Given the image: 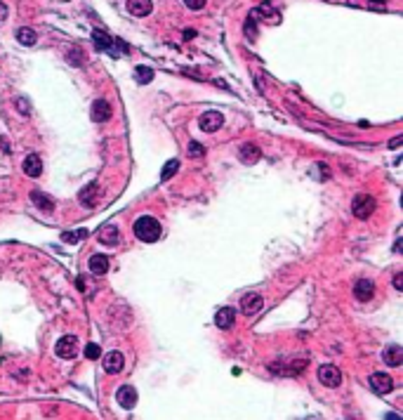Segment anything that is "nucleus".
Returning a JSON list of instances; mask_svg holds the SVG:
<instances>
[{
  "instance_id": "2",
  "label": "nucleus",
  "mask_w": 403,
  "mask_h": 420,
  "mask_svg": "<svg viewBox=\"0 0 403 420\" xmlns=\"http://www.w3.org/2000/svg\"><path fill=\"white\" fill-rule=\"evenodd\" d=\"M375 208H377V201H375L370 194H356L354 201H351V213L359 219L370 217V215L375 213Z\"/></svg>"
},
{
  "instance_id": "21",
  "label": "nucleus",
  "mask_w": 403,
  "mask_h": 420,
  "mask_svg": "<svg viewBox=\"0 0 403 420\" xmlns=\"http://www.w3.org/2000/svg\"><path fill=\"white\" fill-rule=\"evenodd\" d=\"M92 40H94L97 50H106V52H113V40H111V38L106 36L104 31L94 29V31H92Z\"/></svg>"
},
{
  "instance_id": "29",
  "label": "nucleus",
  "mask_w": 403,
  "mask_h": 420,
  "mask_svg": "<svg viewBox=\"0 0 403 420\" xmlns=\"http://www.w3.org/2000/svg\"><path fill=\"white\" fill-rule=\"evenodd\" d=\"M189 156H194V159H203V156H205V149H203V144H198V142H191V144H189Z\"/></svg>"
},
{
  "instance_id": "30",
  "label": "nucleus",
  "mask_w": 403,
  "mask_h": 420,
  "mask_svg": "<svg viewBox=\"0 0 403 420\" xmlns=\"http://www.w3.org/2000/svg\"><path fill=\"white\" fill-rule=\"evenodd\" d=\"M68 59H71V64H74V67H80V64L85 61V55H83L80 50H71V52H68Z\"/></svg>"
},
{
  "instance_id": "25",
  "label": "nucleus",
  "mask_w": 403,
  "mask_h": 420,
  "mask_svg": "<svg viewBox=\"0 0 403 420\" xmlns=\"http://www.w3.org/2000/svg\"><path fill=\"white\" fill-rule=\"evenodd\" d=\"M179 170V161L177 159H170L168 163L163 165V172H160V180L163 182H168V180H172V175Z\"/></svg>"
},
{
  "instance_id": "22",
  "label": "nucleus",
  "mask_w": 403,
  "mask_h": 420,
  "mask_svg": "<svg viewBox=\"0 0 403 420\" xmlns=\"http://www.w3.org/2000/svg\"><path fill=\"white\" fill-rule=\"evenodd\" d=\"M17 40L21 45H26V48H31V45H36L38 36H36V31L29 29V26H21V29H17Z\"/></svg>"
},
{
  "instance_id": "5",
  "label": "nucleus",
  "mask_w": 403,
  "mask_h": 420,
  "mask_svg": "<svg viewBox=\"0 0 403 420\" xmlns=\"http://www.w3.org/2000/svg\"><path fill=\"white\" fill-rule=\"evenodd\" d=\"M224 125V116L220 111H205L201 118H198V128L203 132H217V130Z\"/></svg>"
},
{
  "instance_id": "31",
  "label": "nucleus",
  "mask_w": 403,
  "mask_h": 420,
  "mask_svg": "<svg viewBox=\"0 0 403 420\" xmlns=\"http://www.w3.org/2000/svg\"><path fill=\"white\" fill-rule=\"evenodd\" d=\"M14 106H17V111H19V114H29V111H31L29 102H26L24 97H17V99H14Z\"/></svg>"
},
{
  "instance_id": "3",
  "label": "nucleus",
  "mask_w": 403,
  "mask_h": 420,
  "mask_svg": "<svg viewBox=\"0 0 403 420\" xmlns=\"http://www.w3.org/2000/svg\"><path fill=\"white\" fill-rule=\"evenodd\" d=\"M78 338L76 335H64V338H59L55 345V354L59 357V359H74L76 354H78Z\"/></svg>"
},
{
  "instance_id": "20",
  "label": "nucleus",
  "mask_w": 403,
  "mask_h": 420,
  "mask_svg": "<svg viewBox=\"0 0 403 420\" xmlns=\"http://www.w3.org/2000/svg\"><path fill=\"white\" fill-rule=\"evenodd\" d=\"M118 238H121V232H118V227L113 225H106L104 229H99V241L104 246H116Z\"/></svg>"
},
{
  "instance_id": "1",
  "label": "nucleus",
  "mask_w": 403,
  "mask_h": 420,
  "mask_svg": "<svg viewBox=\"0 0 403 420\" xmlns=\"http://www.w3.org/2000/svg\"><path fill=\"white\" fill-rule=\"evenodd\" d=\"M132 232L139 241L153 244V241H158V238L163 236V227H160V222L156 217H151V215H141V217L134 219Z\"/></svg>"
},
{
  "instance_id": "10",
  "label": "nucleus",
  "mask_w": 403,
  "mask_h": 420,
  "mask_svg": "<svg viewBox=\"0 0 403 420\" xmlns=\"http://www.w3.org/2000/svg\"><path fill=\"white\" fill-rule=\"evenodd\" d=\"M233 321H236V312H233V307H222V310L215 312V326L222 330H229L233 326Z\"/></svg>"
},
{
  "instance_id": "14",
  "label": "nucleus",
  "mask_w": 403,
  "mask_h": 420,
  "mask_svg": "<svg viewBox=\"0 0 403 420\" xmlns=\"http://www.w3.org/2000/svg\"><path fill=\"white\" fill-rule=\"evenodd\" d=\"M21 168H24L26 177H40V172H43V161H40L38 153H29L24 159V163H21Z\"/></svg>"
},
{
  "instance_id": "7",
  "label": "nucleus",
  "mask_w": 403,
  "mask_h": 420,
  "mask_svg": "<svg viewBox=\"0 0 403 420\" xmlns=\"http://www.w3.org/2000/svg\"><path fill=\"white\" fill-rule=\"evenodd\" d=\"M262 307H264V300L259 293H248V295H243V300H241V312H243L245 317H255Z\"/></svg>"
},
{
  "instance_id": "11",
  "label": "nucleus",
  "mask_w": 403,
  "mask_h": 420,
  "mask_svg": "<svg viewBox=\"0 0 403 420\" xmlns=\"http://www.w3.org/2000/svg\"><path fill=\"white\" fill-rule=\"evenodd\" d=\"M252 17H255V19H264V21H274V24H278V21H281V14H278V10H276L271 3H262V5L252 12Z\"/></svg>"
},
{
  "instance_id": "27",
  "label": "nucleus",
  "mask_w": 403,
  "mask_h": 420,
  "mask_svg": "<svg viewBox=\"0 0 403 420\" xmlns=\"http://www.w3.org/2000/svg\"><path fill=\"white\" fill-rule=\"evenodd\" d=\"M85 357H87V359H92V361L99 359V357H102V347H99L97 342H90V345H85Z\"/></svg>"
},
{
  "instance_id": "19",
  "label": "nucleus",
  "mask_w": 403,
  "mask_h": 420,
  "mask_svg": "<svg viewBox=\"0 0 403 420\" xmlns=\"http://www.w3.org/2000/svg\"><path fill=\"white\" fill-rule=\"evenodd\" d=\"M239 159L243 161V163L252 165V163H257V161L262 159V151H259V146H255V144H243L241 146V151H239Z\"/></svg>"
},
{
  "instance_id": "13",
  "label": "nucleus",
  "mask_w": 403,
  "mask_h": 420,
  "mask_svg": "<svg viewBox=\"0 0 403 420\" xmlns=\"http://www.w3.org/2000/svg\"><path fill=\"white\" fill-rule=\"evenodd\" d=\"M123 366H125V357H123L121 352L113 349V352L104 354V371L106 373H121Z\"/></svg>"
},
{
  "instance_id": "8",
  "label": "nucleus",
  "mask_w": 403,
  "mask_h": 420,
  "mask_svg": "<svg viewBox=\"0 0 403 420\" xmlns=\"http://www.w3.org/2000/svg\"><path fill=\"white\" fill-rule=\"evenodd\" d=\"M90 116H92V121L94 123H106L111 116H113V109H111V104L106 102V99H94V102H92Z\"/></svg>"
},
{
  "instance_id": "26",
  "label": "nucleus",
  "mask_w": 403,
  "mask_h": 420,
  "mask_svg": "<svg viewBox=\"0 0 403 420\" xmlns=\"http://www.w3.org/2000/svg\"><path fill=\"white\" fill-rule=\"evenodd\" d=\"M87 236V229H76V232H66L61 234V241H66V244H78L80 238Z\"/></svg>"
},
{
  "instance_id": "6",
  "label": "nucleus",
  "mask_w": 403,
  "mask_h": 420,
  "mask_svg": "<svg viewBox=\"0 0 403 420\" xmlns=\"http://www.w3.org/2000/svg\"><path fill=\"white\" fill-rule=\"evenodd\" d=\"M368 383H370V390L375 394H389L394 390V380L387 373H373V375L368 378Z\"/></svg>"
},
{
  "instance_id": "15",
  "label": "nucleus",
  "mask_w": 403,
  "mask_h": 420,
  "mask_svg": "<svg viewBox=\"0 0 403 420\" xmlns=\"http://www.w3.org/2000/svg\"><path fill=\"white\" fill-rule=\"evenodd\" d=\"M382 359H385L387 366H391V368H398V366L403 364V347H398V345H389V347H385V352H382Z\"/></svg>"
},
{
  "instance_id": "16",
  "label": "nucleus",
  "mask_w": 403,
  "mask_h": 420,
  "mask_svg": "<svg viewBox=\"0 0 403 420\" xmlns=\"http://www.w3.org/2000/svg\"><path fill=\"white\" fill-rule=\"evenodd\" d=\"M87 269H90L94 276H104L109 272V257L97 253V255H92L90 262H87Z\"/></svg>"
},
{
  "instance_id": "33",
  "label": "nucleus",
  "mask_w": 403,
  "mask_h": 420,
  "mask_svg": "<svg viewBox=\"0 0 403 420\" xmlns=\"http://www.w3.org/2000/svg\"><path fill=\"white\" fill-rule=\"evenodd\" d=\"M394 288H396V291H403V274L394 276Z\"/></svg>"
},
{
  "instance_id": "34",
  "label": "nucleus",
  "mask_w": 403,
  "mask_h": 420,
  "mask_svg": "<svg viewBox=\"0 0 403 420\" xmlns=\"http://www.w3.org/2000/svg\"><path fill=\"white\" fill-rule=\"evenodd\" d=\"M401 142H403V137H401V135H396V137L389 142V146H391V149H396V146H401Z\"/></svg>"
},
{
  "instance_id": "32",
  "label": "nucleus",
  "mask_w": 403,
  "mask_h": 420,
  "mask_svg": "<svg viewBox=\"0 0 403 420\" xmlns=\"http://www.w3.org/2000/svg\"><path fill=\"white\" fill-rule=\"evenodd\" d=\"M184 5L189 7V10H196V12H198V10L205 7V0H184Z\"/></svg>"
},
{
  "instance_id": "35",
  "label": "nucleus",
  "mask_w": 403,
  "mask_h": 420,
  "mask_svg": "<svg viewBox=\"0 0 403 420\" xmlns=\"http://www.w3.org/2000/svg\"><path fill=\"white\" fill-rule=\"evenodd\" d=\"M5 17H7V7L3 5V3H0V21H3Z\"/></svg>"
},
{
  "instance_id": "18",
  "label": "nucleus",
  "mask_w": 403,
  "mask_h": 420,
  "mask_svg": "<svg viewBox=\"0 0 403 420\" xmlns=\"http://www.w3.org/2000/svg\"><path fill=\"white\" fill-rule=\"evenodd\" d=\"M31 201H33V206L38 210H43V213H52L55 210V201L48 194H43V191H31Z\"/></svg>"
},
{
  "instance_id": "9",
  "label": "nucleus",
  "mask_w": 403,
  "mask_h": 420,
  "mask_svg": "<svg viewBox=\"0 0 403 420\" xmlns=\"http://www.w3.org/2000/svg\"><path fill=\"white\" fill-rule=\"evenodd\" d=\"M375 295V283L370 279H359L354 283V298L359 302H370Z\"/></svg>"
},
{
  "instance_id": "28",
  "label": "nucleus",
  "mask_w": 403,
  "mask_h": 420,
  "mask_svg": "<svg viewBox=\"0 0 403 420\" xmlns=\"http://www.w3.org/2000/svg\"><path fill=\"white\" fill-rule=\"evenodd\" d=\"M245 36H248V38H255L257 36V19L252 17V14L248 17V21H245Z\"/></svg>"
},
{
  "instance_id": "17",
  "label": "nucleus",
  "mask_w": 403,
  "mask_h": 420,
  "mask_svg": "<svg viewBox=\"0 0 403 420\" xmlns=\"http://www.w3.org/2000/svg\"><path fill=\"white\" fill-rule=\"evenodd\" d=\"M151 0H128V12L132 17H147V14H151Z\"/></svg>"
},
{
  "instance_id": "24",
  "label": "nucleus",
  "mask_w": 403,
  "mask_h": 420,
  "mask_svg": "<svg viewBox=\"0 0 403 420\" xmlns=\"http://www.w3.org/2000/svg\"><path fill=\"white\" fill-rule=\"evenodd\" d=\"M134 78H137V83L147 85V83H151V80H153V69H149V67H137V69H134Z\"/></svg>"
},
{
  "instance_id": "12",
  "label": "nucleus",
  "mask_w": 403,
  "mask_h": 420,
  "mask_svg": "<svg viewBox=\"0 0 403 420\" xmlns=\"http://www.w3.org/2000/svg\"><path fill=\"white\" fill-rule=\"evenodd\" d=\"M116 399L123 408H134V404H137V390H134L132 385H123L121 390L116 392Z\"/></svg>"
},
{
  "instance_id": "23",
  "label": "nucleus",
  "mask_w": 403,
  "mask_h": 420,
  "mask_svg": "<svg viewBox=\"0 0 403 420\" xmlns=\"http://www.w3.org/2000/svg\"><path fill=\"white\" fill-rule=\"evenodd\" d=\"M94 194H97V184H94V182L87 184V187L80 191V203H83V206H87V208H92V206H94Z\"/></svg>"
},
{
  "instance_id": "4",
  "label": "nucleus",
  "mask_w": 403,
  "mask_h": 420,
  "mask_svg": "<svg viewBox=\"0 0 403 420\" xmlns=\"http://www.w3.org/2000/svg\"><path fill=\"white\" fill-rule=\"evenodd\" d=\"M318 380H321V385H325V387H340L342 385V373H340V368L333 364H323L321 368H318Z\"/></svg>"
},
{
  "instance_id": "36",
  "label": "nucleus",
  "mask_w": 403,
  "mask_h": 420,
  "mask_svg": "<svg viewBox=\"0 0 403 420\" xmlns=\"http://www.w3.org/2000/svg\"><path fill=\"white\" fill-rule=\"evenodd\" d=\"M194 36H196V33H194L191 29H189V31H184V38H186V40H189V38H194Z\"/></svg>"
},
{
  "instance_id": "37",
  "label": "nucleus",
  "mask_w": 403,
  "mask_h": 420,
  "mask_svg": "<svg viewBox=\"0 0 403 420\" xmlns=\"http://www.w3.org/2000/svg\"><path fill=\"white\" fill-rule=\"evenodd\" d=\"M387 420H401V418H398L396 413H389V415H387Z\"/></svg>"
}]
</instances>
